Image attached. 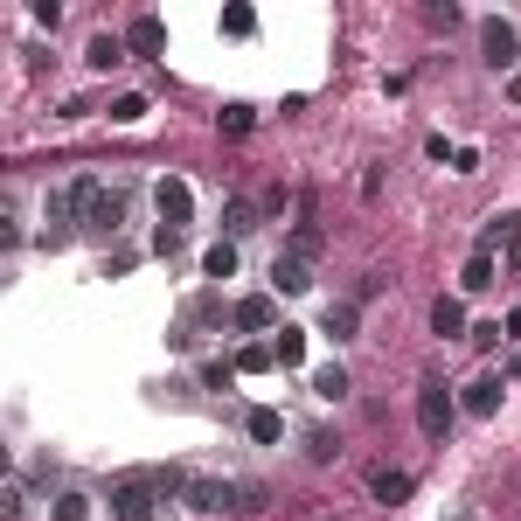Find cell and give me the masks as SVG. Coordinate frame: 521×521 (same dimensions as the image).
<instances>
[{
	"label": "cell",
	"mask_w": 521,
	"mask_h": 521,
	"mask_svg": "<svg viewBox=\"0 0 521 521\" xmlns=\"http://www.w3.org/2000/svg\"><path fill=\"white\" fill-rule=\"evenodd\" d=\"M119 216H126V202H119V195H105V181H91V174H84V181H77V223H84L91 237H112V230H119Z\"/></svg>",
	"instance_id": "1"
},
{
	"label": "cell",
	"mask_w": 521,
	"mask_h": 521,
	"mask_svg": "<svg viewBox=\"0 0 521 521\" xmlns=\"http://www.w3.org/2000/svg\"><path fill=\"white\" fill-rule=\"evenodd\" d=\"M160 487H153V473H126L119 487H112V521H153L160 508Z\"/></svg>",
	"instance_id": "2"
},
{
	"label": "cell",
	"mask_w": 521,
	"mask_h": 521,
	"mask_svg": "<svg viewBox=\"0 0 521 521\" xmlns=\"http://www.w3.org/2000/svg\"><path fill=\"white\" fill-rule=\"evenodd\" d=\"M160 251H174L181 244V230H188V216H195V195H188V181H160Z\"/></svg>",
	"instance_id": "3"
},
{
	"label": "cell",
	"mask_w": 521,
	"mask_h": 521,
	"mask_svg": "<svg viewBox=\"0 0 521 521\" xmlns=\"http://www.w3.org/2000/svg\"><path fill=\"white\" fill-rule=\"evenodd\" d=\"M480 49H487V63H494V70H508V77H515V63H521L515 21H501V14H494V21H480Z\"/></svg>",
	"instance_id": "4"
},
{
	"label": "cell",
	"mask_w": 521,
	"mask_h": 521,
	"mask_svg": "<svg viewBox=\"0 0 521 521\" xmlns=\"http://www.w3.org/2000/svg\"><path fill=\"white\" fill-rule=\"evenodd\" d=\"M417 424H424V438H445L452 431V396H445V383H417Z\"/></svg>",
	"instance_id": "5"
},
{
	"label": "cell",
	"mask_w": 521,
	"mask_h": 521,
	"mask_svg": "<svg viewBox=\"0 0 521 521\" xmlns=\"http://www.w3.org/2000/svg\"><path fill=\"white\" fill-rule=\"evenodd\" d=\"M188 508H195V515H223V508H244V487H230V480H188Z\"/></svg>",
	"instance_id": "6"
},
{
	"label": "cell",
	"mask_w": 521,
	"mask_h": 521,
	"mask_svg": "<svg viewBox=\"0 0 521 521\" xmlns=\"http://www.w3.org/2000/svg\"><path fill=\"white\" fill-rule=\"evenodd\" d=\"M77 230H84V223H77V188H56V195H49V230H42V237H49V244H70Z\"/></svg>",
	"instance_id": "7"
},
{
	"label": "cell",
	"mask_w": 521,
	"mask_h": 521,
	"mask_svg": "<svg viewBox=\"0 0 521 521\" xmlns=\"http://www.w3.org/2000/svg\"><path fill=\"white\" fill-rule=\"evenodd\" d=\"M126 49L132 56H160V49H167V28H160L153 14H139V21L126 28Z\"/></svg>",
	"instance_id": "8"
},
{
	"label": "cell",
	"mask_w": 521,
	"mask_h": 521,
	"mask_svg": "<svg viewBox=\"0 0 521 521\" xmlns=\"http://www.w3.org/2000/svg\"><path fill=\"white\" fill-rule=\"evenodd\" d=\"M501 396H508L501 376H480V383L466 390V410H473V417H494V410H501Z\"/></svg>",
	"instance_id": "9"
},
{
	"label": "cell",
	"mask_w": 521,
	"mask_h": 521,
	"mask_svg": "<svg viewBox=\"0 0 521 521\" xmlns=\"http://www.w3.org/2000/svg\"><path fill=\"white\" fill-rule=\"evenodd\" d=\"M271 278H278V292H306V285H313V271H306V258H292V251H285V258L271 264Z\"/></svg>",
	"instance_id": "10"
},
{
	"label": "cell",
	"mask_w": 521,
	"mask_h": 521,
	"mask_svg": "<svg viewBox=\"0 0 521 521\" xmlns=\"http://www.w3.org/2000/svg\"><path fill=\"white\" fill-rule=\"evenodd\" d=\"M355 327H362V320H355V306H348V299L320 313V334H334V341H355Z\"/></svg>",
	"instance_id": "11"
},
{
	"label": "cell",
	"mask_w": 521,
	"mask_h": 521,
	"mask_svg": "<svg viewBox=\"0 0 521 521\" xmlns=\"http://www.w3.org/2000/svg\"><path fill=\"white\" fill-rule=\"evenodd\" d=\"M230 320L258 334V327H271V299H264V292H251V299H237V313H230Z\"/></svg>",
	"instance_id": "12"
},
{
	"label": "cell",
	"mask_w": 521,
	"mask_h": 521,
	"mask_svg": "<svg viewBox=\"0 0 521 521\" xmlns=\"http://www.w3.org/2000/svg\"><path fill=\"white\" fill-rule=\"evenodd\" d=\"M459 285H466V292H487V285H494V251H473V258H466V278H459Z\"/></svg>",
	"instance_id": "13"
},
{
	"label": "cell",
	"mask_w": 521,
	"mask_h": 521,
	"mask_svg": "<svg viewBox=\"0 0 521 521\" xmlns=\"http://www.w3.org/2000/svg\"><path fill=\"white\" fill-rule=\"evenodd\" d=\"M119 63H126V42L119 35H98L91 42V70H119Z\"/></svg>",
	"instance_id": "14"
},
{
	"label": "cell",
	"mask_w": 521,
	"mask_h": 521,
	"mask_svg": "<svg viewBox=\"0 0 521 521\" xmlns=\"http://www.w3.org/2000/svg\"><path fill=\"white\" fill-rule=\"evenodd\" d=\"M431 327H438V334H466V306H459V299H438V306H431Z\"/></svg>",
	"instance_id": "15"
},
{
	"label": "cell",
	"mask_w": 521,
	"mask_h": 521,
	"mask_svg": "<svg viewBox=\"0 0 521 521\" xmlns=\"http://www.w3.org/2000/svg\"><path fill=\"white\" fill-rule=\"evenodd\" d=\"M313 390L327 396V403H341V396H348V369H341V362H327V369L313 376Z\"/></svg>",
	"instance_id": "16"
},
{
	"label": "cell",
	"mask_w": 521,
	"mask_h": 521,
	"mask_svg": "<svg viewBox=\"0 0 521 521\" xmlns=\"http://www.w3.org/2000/svg\"><path fill=\"white\" fill-rule=\"evenodd\" d=\"M244 424H251V438H258V445H278V431H285V417H278V410H251Z\"/></svg>",
	"instance_id": "17"
},
{
	"label": "cell",
	"mask_w": 521,
	"mask_h": 521,
	"mask_svg": "<svg viewBox=\"0 0 521 521\" xmlns=\"http://www.w3.org/2000/svg\"><path fill=\"white\" fill-rule=\"evenodd\" d=\"M223 230H230V237H251V230H258V209H251V202H230V209H223Z\"/></svg>",
	"instance_id": "18"
},
{
	"label": "cell",
	"mask_w": 521,
	"mask_h": 521,
	"mask_svg": "<svg viewBox=\"0 0 521 521\" xmlns=\"http://www.w3.org/2000/svg\"><path fill=\"white\" fill-rule=\"evenodd\" d=\"M271 355H278L285 369H292V362H306V334H299V327H278V348H271Z\"/></svg>",
	"instance_id": "19"
},
{
	"label": "cell",
	"mask_w": 521,
	"mask_h": 521,
	"mask_svg": "<svg viewBox=\"0 0 521 521\" xmlns=\"http://www.w3.org/2000/svg\"><path fill=\"white\" fill-rule=\"evenodd\" d=\"M216 126L230 132V139H244V132H251V105H223V112H216Z\"/></svg>",
	"instance_id": "20"
},
{
	"label": "cell",
	"mask_w": 521,
	"mask_h": 521,
	"mask_svg": "<svg viewBox=\"0 0 521 521\" xmlns=\"http://www.w3.org/2000/svg\"><path fill=\"white\" fill-rule=\"evenodd\" d=\"M410 494V473H376V501H403Z\"/></svg>",
	"instance_id": "21"
},
{
	"label": "cell",
	"mask_w": 521,
	"mask_h": 521,
	"mask_svg": "<svg viewBox=\"0 0 521 521\" xmlns=\"http://www.w3.org/2000/svg\"><path fill=\"white\" fill-rule=\"evenodd\" d=\"M49 515H56V521H84V515H91V501H84V494H56Z\"/></svg>",
	"instance_id": "22"
},
{
	"label": "cell",
	"mask_w": 521,
	"mask_h": 521,
	"mask_svg": "<svg viewBox=\"0 0 521 521\" xmlns=\"http://www.w3.org/2000/svg\"><path fill=\"white\" fill-rule=\"evenodd\" d=\"M112 119H119V126H132V119H146V98H139V91H126V98H112Z\"/></svg>",
	"instance_id": "23"
},
{
	"label": "cell",
	"mask_w": 521,
	"mask_h": 521,
	"mask_svg": "<svg viewBox=\"0 0 521 521\" xmlns=\"http://www.w3.org/2000/svg\"><path fill=\"white\" fill-rule=\"evenodd\" d=\"M202 264H209V278H230V271H237V244H216Z\"/></svg>",
	"instance_id": "24"
},
{
	"label": "cell",
	"mask_w": 521,
	"mask_h": 521,
	"mask_svg": "<svg viewBox=\"0 0 521 521\" xmlns=\"http://www.w3.org/2000/svg\"><path fill=\"white\" fill-rule=\"evenodd\" d=\"M251 28H258L251 7H223V35H251Z\"/></svg>",
	"instance_id": "25"
},
{
	"label": "cell",
	"mask_w": 521,
	"mask_h": 521,
	"mask_svg": "<svg viewBox=\"0 0 521 521\" xmlns=\"http://www.w3.org/2000/svg\"><path fill=\"white\" fill-rule=\"evenodd\" d=\"M292 258H320V230H313V223L292 230Z\"/></svg>",
	"instance_id": "26"
},
{
	"label": "cell",
	"mask_w": 521,
	"mask_h": 521,
	"mask_svg": "<svg viewBox=\"0 0 521 521\" xmlns=\"http://www.w3.org/2000/svg\"><path fill=\"white\" fill-rule=\"evenodd\" d=\"M271 362H278V355H271V348H244V355H237V369H244V376H264V369H271Z\"/></svg>",
	"instance_id": "27"
},
{
	"label": "cell",
	"mask_w": 521,
	"mask_h": 521,
	"mask_svg": "<svg viewBox=\"0 0 521 521\" xmlns=\"http://www.w3.org/2000/svg\"><path fill=\"white\" fill-rule=\"evenodd\" d=\"M334 452H341L334 431H313V438H306V459H334Z\"/></svg>",
	"instance_id": "28"
},
{
	"label": "cell",
	"mask_w": 521,
	"mask_h": 521,
	"mask_svg": "<svg viewBox=\"0 0 521 521\" xmlns=\"http://www.w3.org/2000/svg\"><path fill=\"white\" fill-rule=\"evenodd\" d=\"M508 98H515V105H521V70H515V77H508Z\"/></svg>",
	"instance_id": "29"
},
{
	"label": "cell",
	"mask_w": 521,
	"mask_h": 521,
	"mask_svg": "<svg viewBox=\"0 0 521 521\" xmlns=\"http://www.w3.org/2000/svg\"><path fill=\"white\" fill-rule=\"evenodd\" d=\"M508 376H515V383H521V348H515V355H508Z\"/></svg>",
	"instance_id": "30"
},
{
	"label": "cell",
	"mask_w": 521,
	"mask_h": 521,
	"mask_svg": "<svg viewBox=\"0 0 521 521\" xmlns=\"http://www.w3.org/2000/svg\"><path fill=\"white\" fill-rule=\"evenodd\" d=\"M508 334H521V306H515V313H508Z\"/></svg>",
	"instance_id": "31"
}]
</instances>
